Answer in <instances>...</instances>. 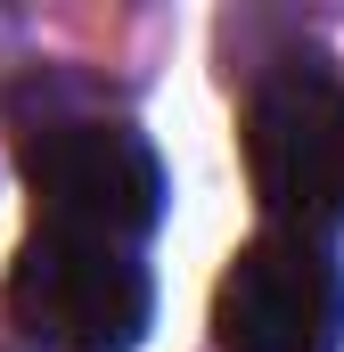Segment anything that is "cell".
I'll return each mask as SVG.
<instances>
[{"mask_svg": "<svg viewBox=\"0 0 344 352\" xmlns=\"http://www.w3.org/2000/svg\"><path fill=\"white\" fill-rule=\"evenodd\" d=\"M17 173L33 188V230L107 238L131 254L164 221V197H172L148 131H131L115 115H74V107L17 115Z\"/></svg>", "mask_w": 344, "mask_h": 352, "instance_id": "6da1fadb", "label": "cell"}, {"mask_svg": "<svg viewBox=\"0 0 344 352\" xmlns=\"http://www.w3.org/2000/svg\"><path fill=\"white\" fill-rule=\"evenodd\" d=\"M246 180L270 230H344V74L328 58H270L246 82Z\"/></svg>", "mask_w": 344, "mask_h": 352, "instance_id": "7a4b0ae2", "label": "cell"}, {"mask_svg": "<svg viewBox=\"0 0 344 352\" xmlns=\"http://www.w3.org/2000/svg\"><path fill=\"white\" fill-rule=\"evenodd\" d=\"M8 320L33 352H131L156 320V278L131 246L33 230L8 263Z\"/></svg>", "mask_w": 344, "mask_h": 352, "instance_id": "3957f363", "label": "cell"}, {"mask_svg": "<svg viewBox=\"0 0 344 352\" xmlns=\"http://www.w3.org/2000/svg\"><path fill=\"white\" fill-rule=\"evenodd\" d=\"M213 344L222 352H336L344 344V270L328 238L262 230L238 246L213 287Z\"/></svg>", "mask_w": 344, "mask_h": 352, "instance_id": "277c9868", "label": "cell"}]
</instances>
